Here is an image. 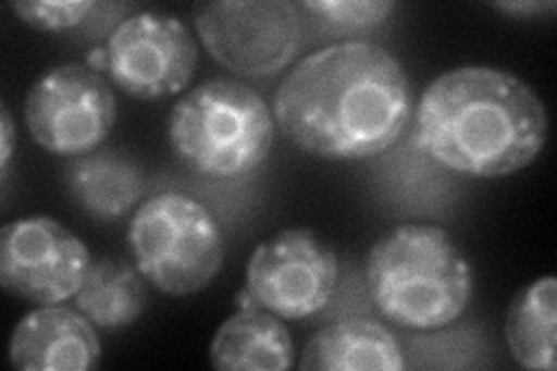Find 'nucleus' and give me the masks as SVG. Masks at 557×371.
<instances>
[{
  "mask_svg": "<svg viewBox=\"0 0 557 371\" xmlns=\"http://www.w3.org/2000/svg\"><path fill=\"white\" fill-rule=\"evenodd\" d=\"M272 114L311 156L362 161L388 151L411 119V86L388 49L364 40L327 45L278 84Z\"/></svg>",
  "mask_w": 557,
  "mask_h": 371,
  "instance_id": "f257e3e1",
  "label": "nucleus"
},
{
  "mask_svg": "<svg viewBox=\"0 0 557 371\" xmlns=\"http://www.w3.org/2000/svg\"><path fill=\"white\" fill-rule=\"evenodd\" d=\"M548 116L520 77L465 65L434 79L416 110V145L442 168L497 180L532 165L544 151Z\"/></svg>",
  "mask_w": 557,
  "mask_h": 371,
  "instance_id": "f03ea898",
  "label": "nucleus"
},
{
  "mask_svg": "<svg viewBox=\"0 0 557 371\" xmlns=\"http://www.w3.org/2000/svg\"><path fill=\"white\" fill-rule=\"evenodd\" d=\"M372 305L405 330H442L467 311L474 268L440 225L407 223L383 235L364 260Z\"/></svg>",
  "mask_w": 557,
  "mask_h": 371,
  "instance_id": "7ed1b4c3",
  "label": "nucleus"
},
{
  "mask_svg": "<svg viewBox=\"0 0 557 371\" xmlns=\"http://www.w3.org/2000/svg\"><path fill=\"white\" fill-rule=\"evenodd\" d=\"M276 121L265 98L237 79H209L190 88L168 119V139L196 174L233 180L268 161Z\"/></svg>",
  "mask_w": 557,
  "mask_h": 371,
  "instance_id": "20e7f679",
  "label": "nucleus"
},
{
  "mask_svg": "<svg viewBox=\"0 0 557 371\" xmlns=\"http://www.w3.org/2000/svg\"><path fill=\"white\" fill-rule=\"evenodd\" d=\"M128 249L151 286L186 297L205 290L223 268V233L202 202L186 193H156L135 209Z\"/></svg>",
  "mask_w": 557,
  "mask_h": 371,
  "instance_id": "39448f33",
  "label": "nucleus"
},
{
  "mask_svg": "<svg viewBox=\"0 0 557 371\" xmlns=\"http://www.w3.org/2000/svg\"><path fill=\"white\" fill-rule=\"evenodd\" d=\"M198 38L216 63L249 79L272 77L300 49V8L288 0H216L194 8Z\"/></svg>",
  "mask_w": 557,
  "mask_h": 371,
  "instance_id": "423d86ee",
  "label": "nucleus"
},
{
  "mask_svg": "<svg viewBox=\"0 0 557 371\" xmlns=\"http://www.w3.org/2000/svg\"><path fill=\"white\" fill-rule=\"evenodd\" d=\"M26 128L47 153L79 158L96 151L116 123L112 86L86 63L49 67L24 102Z\"/></svg>",
  "mask_w": 557,
  "mask_h": 371,
  "instance_id": "0eeeda50",
  "label": "nucleus"
},
{
  "mask_svg": "<svg viewBox=\"0 0 557 371\" xmlns=\"http://www.w3.org/2000/svg\"><path fill=\"white\" fill-rule=\"evenodd\" d=\"M339 286V258L313 230L288 227L263 242L247 264V293L282 321L321 313Z\"/></svg>",
  "mask_w": 557,
  "mask_h": 371,
  "instance_id": "6e6552de",
  "label": "nucleus"
},
{
  "mask_svg": "<svg viewBox=\"0 0 557 371\" xmlns=\"http://www.w3.org/2000/svg\"><path fill=\"white\" fill-rule=\"evenodd\" d=\"M91 262L86 244L51 217H24L0 230V284L38 307L73 299Z\"/></svg>",
  "mask_w": 557,
  "mask_h": 371,
  "instance_id": "1a4fd4ad",
  "label": "nucleus"
},
{
  "mask_svg": "<svg viewBox=\"0 0 557 371\" xmlns=\"http://www.w3.org/2000/svg\"><path fill=\"white\" fill-rule=\"evenodd\" d=\"M108 75L137 100H161L180 94L198 67V42L174 14L137 12L126 16L108 38Z\"/></svg>",
  "mask_w": 557,
  "mask_h": 371,
  "instance_id": "9d476101",
  "label": "nucleus"
},
{
  "mask_svg": "<svg viewBox=\"0 0 557 371\" xmlns=\"http://www.w3.org/2000/svg\"><path fill=\"white\" fill-rule=\"evenodd\" d=\"M102 356L96 325L79 309L47 305L14 325L10 362L22 371H89Z\"/></svg>",
  "mask_w": 557,
  "mask_h": 371,
  "instance_id": "9b49d317",
  "label": "nucleus"
},
{
  "mask_svg": "<svg viewBox=\"0 0 557 371\" xmlns=\"http://www.w3.org/2000/svg\"><path fill=\"white\" fill-rule=\"evenodd\" d=\"M65 188L86 217L108 223L124 219L143 200L147 176L131 156L96 149L67 165Z\"/></svg>",
  "mask_w": 557,
  "mask_h": 371,
  "instance_id": "f8f14e48",
  "label": "nucleus"
},
{
  "mask_svg": "<svg viewBox=\"0 0 557 371\" xmlns=\"http://www.w3.org/2000/svg\"><path fill=\"white\" fill-rule=\"evenodd\" d=\"M302 369L317 371H403L407 367L395 334L372 318H344L307 344Z\"/></svg>",
  "mask_w": 557,
  "mask_h": 371,
  "instance_id": "ddd939ff",
  "label": "nucleus"
},
{
  "mask_svg": "<svg viewBox=\"0 0 557 371\" xmlns=\"http://www.w3.org/2000/svg\"><path fill=\"white\" fill-rule=\"evenodd\" d=\"M209 360L221 371H284L295 362V348L282 318L253 307L216 330Z\"/></svg>",
  "mask_w": 557,
  "mask_h": 371,
  "instance_id": "4468645a",
  "label": "nucleus"
},
{
  "mask_svg": "<svg viewBox=\"0 0 557 371\" xmlns=\"http://www.w3.org/2000/svg\"><path fill=\"white\" fill-rule=\"evenodd\" d=\"M555 321H557V281L542 276L522 288L507 311L504 337L513 360L525 369L555 371Z\"/></svg>",
  "mask_w": 557,
  "mask_h": 371,
  "instance_id": "2eb2a0df",
  "label": "nucleus"
},
{
  "mask_svg": "<svg viewBox=\"0 0 557 371\" xmlns=\"http://www.w3.org/2000/svg\"><path fill=\"white\" fill-rule=\"evenodd\" d=\"M139 270L124 260L98 258L86 272L84 284L75 295V307L96 327L121 330L128 327L147 309V288Z\"/></svg>",
  "mask_w": 557,
  "mask_h": 371,
  "instance_id": "dca6fc26",
  "label": "nucleus"
},
{
  "mask_svg": "<svg viewBox=\"0 0 557 371\" xmlns=\"http://www.w3.org/2000/svg\"><path fill=\"white\" fill-rule=\"evenodd\" d=\"M395 3H360V0H330V3H305L300 10L317 14L319 20L327 26L335 28V33H356V30H370L383 24L395 12Z\"/></svg>",
  "mask_w": 557,
  "mask_h": 371,
  "instance_id": "f3484780",
  "label": "nucleus"
},
{
  "mask_svg": "<svg viewBox=\"0 0 557 371\" xmlns=\"http://www.w3.org/2000/svg\"><path fill=\"white\" fill-rule=\"evenodd\" d=\"M10 8L30 28L59 33V30H70V28L84 24L98 5L91 3V0H77V3H47V0H24V3H12Z\"/></svg>",
  "mask_w": 557,
  "mask_h": 371,
  "instance_id": "a211bd4d",
  "label": "nucleus"
},
{
  "mask_svg": "<svg viewBox=\"0 0 557 371\" xmlns=\"http://www.w3.org/2000/svg\"><path fill=\"white\" fill-rule=\"evenodd\" d=\"M0 121H3V126H0V135H3V145H0V168H3V176H8L12 151H14V121L8 104L0 108Z\"/></svg>",
  "mask_w": 557,
  "mask_h": 371,
  "instance_id": "6ab92c4d",
  "label": "nucleus"
},
{
  "mask_svg": "<svg viewBox=\"0 0 557 371\" xmlns=\"http://www.w3.org/2000/svg\"><path fill=\"white\" fill-rule=\"evenodd\" d=\"M504 12H516V14H542L555 10V3H499L495 5Z\"/></svg>",
  "mask_w": 557,
  "mask_h": 371,
  "instance_id": "aec40b11",
  "label": "nucleus"
},
{
  "mask_svg": "<svg viewBox=\"0 0 557 371\" xmlns=\"http://www.w3.org/2000/svg\"><path fill=\"white\" fill-rule=\"evenodd\" d=\"M86 65L96 70V73H108V49L98 47V49L89 51V57H86Z\"/></svg>",
  "mask_w": 557,
  "mask_h": 371,
  "instance_id": "412c9836",
  "label": "nucleus"
}]
</instances>
